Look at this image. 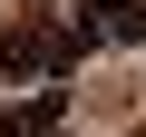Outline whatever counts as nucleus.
<instances>
[{
	"instance_id": "obj_1",
	"label": "nucleus",
	"mask_w": 146,
	"mask_h": 137,
	"mask_svg": "<svg viewBox=\"0 0 146 137\" xmlns=\"http://www.w3.org/2000/svg\"><path fill=\"white\" fill-rule=\"evenodd\" d=\"M68 59H78V39L49 10H10V30H0V79H58Z\"/></svg>"
},
{
	"instance_id": "obj_2",
	"label": "nucleus",
	"mask_w": 146,
	"mask_h": 137,
	"mask_svg": "<svg viewBox=\"0 0 146 137\" xmlns=\"http://www.w3.org/2000/svg\"><path fill=\"white\" fill-rule=\"evenodd\" d=\"M78 39H146V0H88Z\"/></svg>"
},
{
	"instance_id": "obj_3",
	"label": "nucleus",
	"mask_w": 146,
	"mask_h": 137,
	"mask_svg": "<svg viewBox=\"0 0 146 137\" xmlns=\"http://www.w3.org/2000/svg\"><path fill=\"white\" fill-rule=\"evenodd\" d=\"M0 137H29V118H10V127H0Z\"/></svg>"
}]
</instances>
